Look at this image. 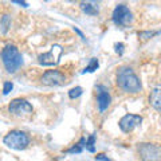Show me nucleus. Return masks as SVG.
Returning <instances> with one entry per match:
<instances>
[{"instance_id": "nucleus-10", "label": "nucleus", "mask_w": 161, "mask_h": 161, "mask_svg": "<svg viewBox=\"0 0 161 161\" xmlns=\"http://www.w3.org/2000/svg\"><path fill=\"white\" fill-rule=\"evenodd\" d=\"M98 90V97H97V101H98V108L101 112H105L109 105H110V101H112V98H110V94L109 92L106 90V87L103 86H98L97 87Z\"/></svg>"}, {"instance_id": "nucleus-17", "label": "nucleus", "mask_w": 161, "mask_h": 161, "mask_svg": "<svg viewBox=\"0 0 161 161\" xmlns=\"http://www.w3.org/2000/svg\"><path fill=\"white\" fill-rule=\"evenodd\" d=\"M94 141H95V136H90L89 140L86 141V145H85V147L87 148L89 152H94Z\"/></svg>"}, {"instance_id": "nucleus-15", "label": "nucleus", "mask_w": 161, "mask_h": 161, "mask_svg": "<svg viewBox=\"0 0 161 161\" xmlns=\"http://www.w3.org/2000/svg\"><path fill=\"white\" fill-rule=\"evenodd\" d=\"M83 144H86V140H85V138H80V141L77 144V147H74L73 149H70V150H69V153H79L80 150H82V148L85 147Z\"/></svg>"}, {"instance_id": "nucleus-8", "label": "nucleus", "mask_w": 161, "mask_h": 161, "mask_svg": "<svg viewBox=\"0 0 161 161\" xmlns=\"http://www.w3.org/2000/svg\"><path fill=\"white\" fill-rule=\"evenodd\" d=\"M142 122V117L141 115H137V114H126V115H124L122 118L119 119V128L122 132L125 133H128V132H132V130L136 128V126H138V125Z\"/></svg>"}, {"instance_id": "nucleus-22", "label": "nucleus", "mask_w": 161, "mask_h": 161, "mask_svg": "<svg viewBox=\"0 0 161 161\" xmlns=\"http://www.w3.org/2000/svg\"><path fill=\"white\" fill-rule=\"evenodd\" d=\"M74 30H75V32H77V34H79V36H80V38H82V39H85V36H83V34H82V32H80V31H79V30H78V28H74Z\"/></svg>"}, {"instance_id": "nucleus-5", "label": "nucleus", "mask_w": 161, "mask_h": 161, "mask_svg": "<svg viewBox=\"0 0 161 161\" xmlns=\"http://www.w3.org/2000/svg\"><path fill=\"white\" fill-rule=\"evenodd\" d=\"M62 55V47L55 44L51 47L48 53H44L42 55H39V63L43 64V66H54L59 62V58Z\"/></svg>"}, {"instance_id": "nucleus-1", "label": "nucleus", "mask_w": 161, "mask_h": 161, "mask_svg": "<svg viewBox=\"0 0 161 161\" xmlns=\"http://www.w3.org/2000/svg\"><path fill=\"white\" fill-rule=\"evenodd\" d=\"M117 83L118 86L126 93L136 94L141 90V82L138 77L130 67H121L117 73Z\"/></svg>"}, {"instance_id": "nucleus-3", "label": "nucleus", "mask_w": 161, "mask_h": 161, "mask_svg": "<svg viewBox=\"0 0 161 161\" xmlns=\"http://www.w3.org/2000/svg\"><path fill=\"white\" fill-rule=\"evenodd\" d=\"M4 144L12 149L22 150L27 148V145L30 144V138L26 133L19 132V130H14V132H9L4 137Z\"/></svg>"}, {"instance_id": "nucleus-19", "label": "nucleus", "mask_w": 161, "mask_h": 161, "mask_svg": "<svg viewBox=\"0 0 161 161\" xmlns=\"http://www.w3.org/2000/svg\"><path fill=\"white\" fill-rule=\"evenodd\" d=\"M95 160H102V161H110L109 157H106V154H103V153H99L95 156Z\"/></svg>"}, {"instance_id": "nucleus-18", "label": "nucleus", "mask_w": 161, "mask_h": 161, "mask_svg": "<svg viewBox=\"0 0 161 161\" xmlns=\"http://www.w3.org/2000/svg\"><path fill=\"white\" fill-rule=\"evenodd\" d=\"M12 83L11 82H6V83H4V89H3V94L4 95H7L9 92H11V90H12Z\"/></svg>"}, {"instance_id": "nucleus-14", "label": "nucleus", "mask_w": 161, "mask_h": 161, "mask_svg": "<svg viewBox=\"0 0 161 161\" xmlns=\"http://www.w3.org/2000/svg\"><path fill=\"white\" fill-rule=\"evenodd\" d=\"M98 69V59L97 58H92V60H90V64L83 70V73H93L94 70Z\"/></svg>"}, {"instance_id": "nucleus-4", "label": "nucleus", "mask_w": 161, "mask_h": 161, "mask_svg": "<svg viewBox=\"0 0 161 161\" xmlns=\"http://www.w3.org/2000/svg\"><path fill=\"white\" fill-rule=\"evenodd\" d=\"M132 12L130 9L125 6V4H118L117 7L114 8L113 11V22L117 24V26H121V27H125L132 22Z\"/></svg>"}, {"instance_id": "nucleus-13", "label": "nucleus", "mask_w": 161, "mask_h": 161, "mask_svg": "<svg viewBox=\"0 0 161 161\" xmlns=\"http://www.w3.org/2000/svg\"><path fill=\"white\" fill-rule=\"evenodd\" d=\"M0 30H2L3 34H6L9 27H11V18H9V15H4V16L2 18V22H0Z\"/></svg>"}, {"instance_id": "nucleus-9", "label": "nucleus", "mask_w": 161, "mask_h": 161, "mask_svg": "<svg viewBox=\"0 0 161 161\" xmlns=\"http://www.w3.org/2000/svg\"><path fill=\"white\" fill-rule=\"evenodd\" d=\"M9 112L16 114V115H22V114H30L32 113V105L27 102L26 99H14L9 103Z\"/></svg>"}, {"instance_id": "nucleus-2", "label": "nucleus", "mask_w": 161, "mask_h": 161, "mask_svg": "<svg viewBox=\"0 0 161 161\" xmlns=\"http://www.w3.org/2000/svg\"><path fill=\"white\" fill-rule=\"evenodd\" d=\"M2 60H3V63L8 73L18 71L19 67L22 66V63H23V59H22V55H20L19 50L15 46H11V44H8V46L3 48Z\"/></svg>"}, {"instance_id": "nucleus-7", "label": "nucleus", "mask_w": 161, "mask_h": 161, "mask_svg": "<svg viewBox=\"0 0 161 161\" xmlns=\"http://www.w3.org/2000/svg\"><path fill=\"white\" fill-rule=\"evenodd\" d=\"M140 154L144 161H158L161 157V148L150 144H142L140 148Z\"/></svg>"}, {"instance_id": "nucleus-11", "label": "nucleus", "mask_w": 161, "mask_h": 161, "mask_svg": "<svg viewBox=\"0 0 161 161\" xmlns=\"http://www.w3.org/2000/svg\"><path fill=\"white\" fill-rule=\"evenodd\" d=\"M149 101H150V105L157 109V110H161V86L158 87H154L150 93V97H149Z\"/></svg>"}, {"instance_id": "nucleus-6", "label": "nucleus", "mask_w": 161, "mask_h": 161, "mask_svg": "<svg viewBox=\"0 0 161 161\" xmlns=\"http://www.w3.org/2000/svg\"><path fill=\"white\" fill-rule=\"evenodd\" d=\"M42 83L46 86H59V85L66 83V77L58 70H48L43 74Z\"/></svg>"}, {"instance_id": "nucleus-21", "label": "nucleus", "mask_w": 161, "mask_h": 161, "mask_svg": "<svg viewBox=\"0 0 161 161\" xmlns=\"http://www.w3.org/2000/svg\"><path fill=\"white\" fill-rule=\"evenodd\" d=\"M12 3L19 4V6H23V7H28V4L26 2H20V0H12Z\"/></svg>"}, {"instance_id": "nucleus-16", "label": "nucleus", "mask_w": 161, "mask_h": 161, "mask_svg": "<svg viewBox=\"0 0 161 161\" xmlns=\"http://www.w3.org/2000/svg\"><path fill=\"white\" fill-rule=\"evenodd\" d=\"M80 94H82V87H74L69 92V97L74 99V98H78Z\"/></svg>"}, {"instance_id": "nucleus-20", "label": "nucleus", "mask_w": 161, "mask_h": 161, "mask_svg": "<svg viewBox=\"0 0 161 161\" xmlns=\"http://www.w3.org/2000/svg\"><path fill=\"white\" fill-rule=\"evenodd\" d=\"M122 47H124V44H122V43H118V44H115V51H117L119 55L122 54Z\"/></svg>"}, {"instance_id": "nucleus-12", "label": "nucleus", "mask_w": 161, "mask_h": 161, "mask_svg": "<svg viewBox=\"0 0 161 161\" xmlns=\"http://www.w3.org/2000/svg\"><path fill=\"white\" fill-rule=\"evenodd\" d=\"M80 8L87 15H95L98 12V7L94 3H80Z\"/></svg>"}]
</instances>
